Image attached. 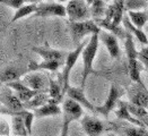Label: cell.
<instances>
[{
	"mask_svg": "<svg viewBox=\"0 0 148 136\" xmlns=\"http://www.w3.org/2000/svg\"><path fill=\"white\" fill-rule=\"evenodd\" d=\"M35 16L38 17H67L66 6L57 1H44L37 3V12Z\"/></svg>",
	"mask_w": 148,
	"mask_h": 136,
	"instance_id": "cell-7",
	"label": "cell"
},
{
	"mask_svg": "<svg viewBox=\"0 0 148 136\" xmlns=\"http://www.w3.org/2000/svg\"><path fill=\"white\" fill-rule=\"evenodd\" d=\"M105 1H109V0H105Z\"/></svg>",
	"mask_w": 148,
	"mask_h": 136,
	"instance_id": "cell-43",
	"label": "cell"
},
{
	"mask_svg": "<svg viewBox=\"0 0 148 136\" xmlns=\"http://www.w3.org/2000/svg\"><path fill=\"white\" fill-rule=\"evenodd\" d=\"M87 41H84L82 42L79 46L76 47V49L68 52V56L64 60V64L62 66V73H61V77H60V81L62 83V87H63V93L66 94L68 87L70 86L69 84V77H70V74H71V70L74 69L75 65L77 64V60L79 59V57L82 56V52H83V49L84 47L86 46Z\"/></svg>",
	"mask_w": 148,
	"mask_h": 136,
	"instance_id": "cell-3",
	"label": "cell"
},
{
	"mask_svg": "<svg viewBox=\"0 0 148 136\" xmlns=\"http://www.w3.org/2000/svg\"><path fill=\"white\" fill-rule=\"evenodd\" d=\"M50 100V97L49 94H44V93H41V92H38L36 95L33 98L32 100H29L27 103H25L24 106L26 107H28V109H36L38 107H41V106H43V104H45L48 101Z\"/></svg>",
	"mask_w": 148,
	"mask_h": 136,
	"instance_id": "cell-29",
	"label": "cell"
},
{
	"mask_svg": "<svg viewBox=\"0 0 148 136\" xmlns=\"http://www.w3.org/2000/svg\"><path fill=\"white\" fill-rule=\"evenodd\" d=\"M7 87L9 90H12V92H15L17 94V97L22 100L23 103H27L29 100H32L35 95H36L38 92L36 91H33L32 88L27 86L23 81H14V82H9L6 84Z\"/></svg>",
	"mask_w": 148,
	"mask_h": 136,
	"instance_id": "cell-10",
	"label": "cell"
},
{
	"mask_svg": "<svg viewBox=\"0 0 148 136\" xmlns=\"http://www.w3.org/2000/svg\"><path fill=\"white\" fill-rule=\"evenodd\" d=\"M37 12V3H24L19 8H17L12 18V23H15L16 21L23 19L25 17H29L31 15H35Z\"/></svg>",
	"mask_w": 148,
	"mask_h": 136,
	"instance_id": "cell-22",
	"label": "cell"
},
{
	"mask_svg": "<svg viewBox=\"0 0 148 136\" xmlns=\"http://www.w3.org/2000/svg\"><path fill=\"white\" fill-rule=\"evenodd\" d=\"M0 3L9 7V8H12V9H17L19 8L21 6H23L25 3L24 0H0Z\"/></svg>",
	"mask_w": 148,
	"mask_h": 136,
	"instance_id": "cell-35",
	"label": "cell"
},
{
	"mask_svg": "<svg viewBox=\"0 0 148 136\" xmlns=\"http://www.w3.org/2000/svg\"><path fill=\"white\" fill-rule=\"evenodd\" d=\"M99 44V34H93L90 35L89 40H87L86 46L84 47L83 52H82V58H83V73H82V85L84 87L86 84L87 78L89 75L95 74L94 70V61L97 55Z\"/></svg>",
	"mask_w": 148,
	"mask_h": 136,
	"instance_id": "cell-1",
	"label": "cell"
},
{
	"mask_svg": "<svg viewBox=\"0 0 148 136\" xmlns=\"http://www.w3.org/2000/svg\"><path fill=\"white\" fill-rule=\"evenodd\" d=\"M123 130L127 136H148L147 128L141 126H127Z\"/></svg>",
	"mask_w": 148,
	"mask_h": 136,
	"instance_id": "cell-31",
	"label": "cell"
},
{
	"mask_svg": "<svg viewBox=\"0 0 148 136\" xmlns=\"http://www.w3.org/2000/svg\"><path fill=\"white\" fill-rule=\"evenodd\" d=\"M122 23H123L124 28H125L128 32H130V33L136 37L140 43L148 46V37H147V35H146V33H145V32H143V28H139V27L135 26V25L129 21V18H128V16H127V15L123 17Z\"/></svg>",
	"mask_w": 148,
	"mask_h": 136,
	"instance_id": "cell-21",
	"label": "cell"
},
{
	"mask_svg": "<svg viewBox=\"0 0 148 136\" xmlns=\"http://www.w3.org/2000/svg\"><path fill=\"white\" fill-rule=\"evenodd\" d=\"M125 94V90L121 86H118L115 84H112L110 86V91L108 94V98L104 101L103 104H101L99 107H95V110L97 113H101L104 117H108L109 113L113 110H115V108L118 107L119 102L121 101L122 95Z\"/></svg>",
	"mask_w": 148,
	"mask_h": 136,
	"instance_id": "cell-5",
	"label": "cell"
},
{
	"mask_svg": "<svg viewBox=\"0 0 148 136\" xmlns=\"http://www.w3.org/2000/svg\"><path fill=\"white\" fill-rule=\"evenodd\" d=\"M138 60L141 62L144 68L148 72V46L144 47L140 51H138Z\"/></svg>",
	"mask_w": 148,
	"mask_h": 136,
	"instance_id": "cell-34",
	"label": "cell"
},
{
	"mask_svg": "<svg viewBox=\"0 0 148 136\" xmlns=\"http://www.w3.org/2000/svg\"><path fill=\"white\" fill-rule=\"evenodd\" d=\"M34 115L37 118H43V117H53V116H59L62 113V108L59 106L58 102L50 99L45 104L34 109Z\"/></svg>",
	"mask_w": 148,
	"mask_h": 136,
	"instance_id": "cell-15",
	"label": "cell"
},
{
	"mask_svg": "<svg viewBox=\"0 0 148 136\" xmlns=\"http://www.w3.org/2000/svg\"><path fill=\"white\" fill-rule=\"evenodd\" d=\"M127 16L129 21L139 28H143L148 22V12L146 10H129L127 12Z\"/></svg>",
	"mask_w": 148,
	"mask_h": 136,
	"instance_id": "cell-23",
	"label": "cell"
},
{
	"mask_svg": "<svg viewBox=\"0 0 148 136\" xmlns=\"http://www.w3.org/2000/svg\"><path fill=\"white\" fill-rule=\"evenodd\" d=\"M114 113H115V117H116L118 119H120V120L128 122V123L135 125V126H141V127H145L144 124H143L138 118H136L131 112L129 111L127 102L120 101V102H119V104H118V107H116V108H115V110H114Z\"/></svg>",
	"mask_w": 148,
	"mask_h": 136,
	"instance_id": "cell-16",
	"label": "cell"
},
{
	"mask_svg": "<svg viewBox=\"0 0 148 136\" xmlns=\"http://www.w3.org/2000/svg\"><path fill=\"white\" fill-rule=\"evenodd\" d=\"M104 136H116V135H115L114 133H106V134H105Z\"/></svg>",
	"mask_w": 148,
	"mask_h": 136,
	"instance_id": "cell-41",
	"label": "cell"
},
{
	"mask_svg": "<svg viewBox=\"0 0 148 136\" xmlns=\"http://www.w3.org/2000/svg\"><path fill=\"white\" fill-rule=\"evenodd\" d=\"M141 123H143V124H144V126H145V127L148 129V115L145 117V118H144V119H143V120H141Z\"/></svg>",
	"mask_w": 148,
	"mask_h": 136,
	"instance_id": "cell-37",
	"label": "cell"
},
{
	"mask_svg": "<svg viewBox=\"0 0 148 136\" xmlns=\"http://www.w3.org/2000/svg\"><path fill=\"white\" fill-rule=\"evenodd\" d=\"M49 97L51 100L56 101V102H60L62 97L64 95L63 93V87H62V83L59 78V81H54V79H50L49 84Z\"/></svg>",
	"mask_w": 148,
	"mask_h": 136,
	"instance_id": "cell-25",
	"label": "cell"
},
{
	"mask_svg": "<svg viewBox=\"0 0 148 136\" xmlns=\"http://www.w3.org/2000/svg\"><path fill=\"white\" fill-rule=\"evenodd\" d=\"M10 124H12V136H29L21 111L10 113Z\"/></svg>",
	"mask_w": 148,
	"mask_h": 136,
	"instance_id": "cell-20",
	"label": "cell"
},
{
	"mask_svg": "<svg viewBox=\"0 0 148 136\" xmlns=\"http://www.w3.org/2000/svg\"><path fill=\"white\" fill-rule=\"evenodd\" d=\"M66 95L70 99L75 100L76 102H78L80 106H83V108H86L87 110L92 112H96L95 110V106L87 99L86 94L84 92V87L82 86H69L67 92H66Z\"/></svg>",
	"mask_w": 148,
	"mask_h": 136,
	"instance_id": "cell-11",
	"label": "cell"
},
{
	"mask_svg": "<svg viewBox=\"0 0 148 136\" xmlns=\"http://www.w3.org/2000/svg\"><path fill=\"white\" fill-rule=\"evenodd\" d=\"M85 1L87 2V5H88V6H90V5H92V3H93L95 0H85Z\"/></svg>",
	"mask_w": 148,
	"mask_h": 136,
	"instance_id": "cell-40",
	"label": "cell"
},
{
	"mask_svg": "<svg viewBox=\"0 0 148 136\" xmlns=\"http://www.w3.org/2000/svg\"><path fill=\"white\" fill-rule=\"evenodd\" d=\"M0 136H12L10 117L0 116Z\"/></svg>",
	"mask_w": 148,
	"mask_h": 136,
	"instance_id": "cell-32",
	"label": "cell"
},
{
	"mask_svg": "<svg viewBox=\"0 0 148 136\" xmlns=\"http://www.w3.org/2000/svg\"><path fill=\"white\" fill-rule=\"evenodd\" d=\"M90 14L94 17V19L96 18H104L106 9H108V5L105 0H95L90 6Z\"/></svg>",
	"mask_w": 148,
	"mask_h": 136,
	"instance_id": "cell-26",
	"label": "cell"
},
{
	"mask_svg": "<svg viewBox=\"0 0 148 136\" xmlns=\"http://www.w3.org/2000/svg\"><path fill=\"white\" fill-rule=\"evenodd\" d=\"M147 109H148V108H147Z\"/></svg>",
	"mask_w": 148,
	"mask_h": 136,
	"instance_id": "cell-44",
	"label": "cell"
},
{
	"mask_svg": "<svg viewBox=\"0 0 148 136\" xmlns=\"http://www.w3.org/2000/svg\"><path fill=\"white\" fill-rule=\"evenodd\" d=\"M1 103H2V101H1V97H0V106H1Z\"/></svg>",
	"mask_w": 148,
	"mask_h": 136,
	"instance_id": "cell-42",
	"label": "cell"
},
{
	"mask_svg": "<svg viewBox=\"0 0 148 136\" xmlns=\"http://www.w3.org/2000/svg\"><path fill=\"white\" fill-rule=\"evenodd\" d=\"M0 97H1L2 103L7 108H9V110L12 111V113L23 111L25 109L24 103L22 102V100L17 97V94L15 92H9V91L7 92V91H5V92H2L0 94Z\"/></svg>",
	"mask_w": 148,
	"mask_h": 136,
	"instance_id": "cell-14",
	"label": "cell"
},
{
	"mask_svg": "<svg viewBox=\"0 0 148 136\" xmlns=\"http://www.w3.org/2000/svg\"><path fill=\"white\" fill-rule=\"evenodd\" d=\"M33 50L35 53H37L42 58V60H62V61H64L68 56V52H66V51L53 49L50 47H35Z\"/></svg>",
	"mask_w": 148,
	"mask_h": 136,
	"instance_id": "cell-13",
	"label": "cell"
},
{
	"mask_svg": "<svg viewBox=\"0 0 148 136\" xmlns=\"http://www.w3.org/2000/svg\"><path fill=\"white\" fill-rule=\"evenodd\" d=\"M45 1H57V2H61V3H63V2H67L68 0H45Z\"/></svg>",
	"mask_w": 148,
	"mask_h": 136,
	"instance_id": "cell-39",
	"label": "cell"
},
{
	"mask_svg": "<svg viewBox=\"0 0 148 136\" xmlns=\"http://www.w3.org/2000/svg\"><path fill=\"white\" fill-rule=\"evenodd\" d=\"M69 22H82L90 19V8L85 0H69L66 5Z\"/></svg>",
	"mask_w": 148,
	"mask_h": 136,
	"instance_id": "cell-4",
	"label": "cell"
},
{
	"mask_svg": "<svg viewBox=\"0 0 148 136\" xmlns=\"http://www.w3.org/2000/svg\"><path fill=\"white\" fill-rule=\"evenodd\" d=\"M141 67H144L141 65V62L138 59H132V60H128V73H129V77L134 83H138V84H144L141 81Z\"/></svg>",
	"mask_w": 148,
	"mask_h": 136,
	"instance_id": "cell-24",
	"label": "cell"
},
{
	"mask_svg": "<svg viewBox=\"0 0 148 136\" xmlns=\"http://www.w3.org/2000/svg\"><path fill=\"white\" fill-rule=\"evenodd\" d=\"M80 125L87 136H101L105 129L103 122L93 116H83Z\"/></svg>",
	"mask_w": 148,
	"mask_h": 136,
	"instance_id": "cell-9",
	"label": "cell"
},
{
	"mask_svg": "<svg viewBox=\"0 0 148 136\" xmlns=\"http://www.w3.org/2000/svg\"><path fill=\"white\" fill-rule=\"evenodd\" d=\"M99 41L105 46L109 55L113 59H119L121 56V50L119 46V37L114 35L111 32H108L105 30H102L99 34Z\"/></svg>",
	"mask_w": 148,
	"mask_h": 136,
	"instance_id": "cell-8",
	"label": "cell"
},
{
	"mask_svg": "<svg viewBox=\"0 0 148 136\" xmlns=\"http://www.w3.org/2000/svg\"><path fill=\"white\" fill-rule=\"evenodd\" d=\"M94 21L97 23V25H99L102 30H105L108 32H111L114 35H116L119 39H125L127 30L122 28L119 24H115L112 21H109L106 18H96Z\"/></svg>",
	"mask_w": 148,
	"mask_h": 136,
	"instance_id": "cell-18",
	"label": "cell"
},
{
	"mask_svg": "<svg viewBox=\"0 0 148 136\" xmlns=\"http://www.w3.org/2000/svg\"><path fill=\"white\" fill-rule=\"evenodd\" d=\"M25 3H37L40 0H24Z\"/></svg>",
	"mask_w": 148,
	"mask_h": 136,
	"instance_id": "cell-38",
	"label": "cell"
},
{
	"mask_svg": "<svg viewBox=\"0 0 148 136\" xmlns=\"http://www.w3.org/2000/svg\"><path fill=\"white\" fill-rule=\"evenodd\" d=\"M84 116L83 106L70 98H66L62 103V124L70 126L71 123L80 120Z\"/></svg>",
	"mask_w": 148,
	"mask_h": 136,
	"instance_id": "cell-6",
	"label": "cell"
},
{
	"mask_svg": "<svg viewBox=\"0 0 148 136\" xmlns=\"http://www.w3.org/2000/svg\"><path fill=\"white\" fill-rule=\"evenodd\" d=\"M125 12L129 10H145L148 8L147 0H125Z\"/></svg>",
	"mask_w": 148,
	"mask_h": 136,
	"instance_id": "cell-30",
	"label": "cell"
},
{
	"mask_svg": "<svg viewBox=\"0 0 148 136\" xmlns=\"http://www.w3.org/2000/svg\"><path fill=\"white\" fill-rule=\"evenodd\" d=\"M64 61L62 60H42L41 62L31 61L28 65V69L31 72L36 70H48V72H57L61 66H63Z\"/></svg>",
	"mask_w": 148,
	"mask_h": 136,
	"instance_id": "cell-19",
	"label": "cell"
},
{
	"mask_svg": "<svg viewBox=\"0 0 148 136\" xmlns=\"http://www.w3.org/2000/svg\"><path fill=\"white\" fill-rule=\"evenodd\" d=\"M69 127H70V126L62 124L61 133H60V135H59V136H69Z\"/></svg>",
	"mask_w": 148,
	"mask_h": 136,
	"instance_id": "cell-36",
	"label": "cell"
},
{
	"mask_svg": "<svg viewBox=\"0 0 148 136\" xmlns=\"http://www.w3.org/2000/svg\"><path fill=\"white\" fill-rule=\"evenodd\" d=\"M23 82L29 88H32L33 91H36V92H41L44 90L45 86V79L40 73L36 72H31L28 74H26L23 77Z\"/></svg>",
	"mask_w": 148,
	"mask_h": 136,
	"instance_id": "cell-17",
	"label": "cell"
},
{
	"mask_svg": "<svg viewBox=\"0 0 148 136\" xmlns=\"http://www.w3.org/2000/svg\"><path fill=\"white\" fill-rule=\"evenodd\" d=\"M102 28L99 27L97 23L94 19H87L82 22H70L69 24V32L71 40L77 46H79L83 40L87 35H93V34H99Z\"/></svg>",
	"mask_w": 148,
	"mask_h": 136,
	"instance_id": "cell-2",
	"label": "cell"
},
{
	"mask_svg": "<svg viewBox=\"0 0 148 136\" xmlns=\"http://www.w3.org/2000/svg\"><path fill=\"white\" fill-rule=\"evenodd\" d=\"M21 115H22V117L24 119V123L26 128H27L28 135H31L32 134V128H33V120L35 118V115H34V112L29 111V110H25V109L23 111H21Z\"/></svg>",
	"mask_w": 148,
	"mask_h": 136,
	"instance_id": "cell-33",
	"label": "cell"
},
{
	"mask_svg": "<svg viewBox=\"0 0 148 136\" xmlns=\"http://www.w3.org/2000/svg\"><path fill=\"white\" fill-rule=\"evenodd\" d=\"M129 101L135 106L148 108V91L146 86L136 83V86L129 91Z\"/></svg>",
	"mask_w": 148,
	"mask_h": 136,
	"instance_id": "cell-12",
	"label": "cell"
},
{
	"mask_svg": "<svg viewBox=\"0 0 148 136\" xmlns=\"http://www.w3.org/2000/svg\"><path fill=\"white\" fill-rule=\"evenodd\" d=\"M21 77V73L18 70H16L15 68L12 67H7L3 70L0 72V82L1 83H9L14 81H18Z\"/></svg>",
	"mask_w": 148,
	"mask_h": 136,
	"instance_id": "cell-28",
	"label": "cell"
},
{
	"mask_svg": "<svg viewBox=\"0 0 148 136\" xmlns=\"http://www.w3.org/2000/svg\"><path fill=\"white\" fill-rule=\"evenodd\" d=\"M124 41H125L124 47H125V53H127L128 60L138 59V52H137L136 46H135V42H134V35L130 32L127 31V35H125Z\"/></svg>",
	"mask_w": 148,
	"mask_h": 136,
	"instance_id": "cell-27",
	"label": "cell"
}]
</instances>
